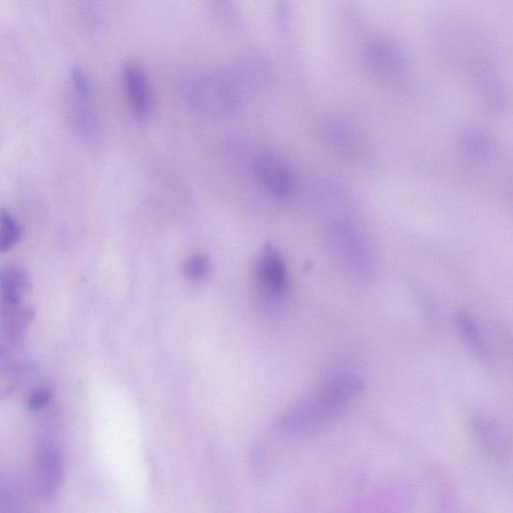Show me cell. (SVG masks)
<instances>
[{"label": "cell", "instance_id": "cell-1", "mask_svg": "<svg viewBox=\"0 0 513 513\" xmlns=\"http://www.w3.org/2000/svg\"><path fill=\"white\" fill-rule=\"evenodd\" d=\"M354 374H340L325 383L286 418L287 429L297 433L317 430L338 417L364 390Z\"/></svg>", "mask_w": 513, "mask_h": 513}, {"label": "cell", "instance_id": "cell-2", "mask_svg": "<svg viewBox=\"0 0 513 513\" xmlns=\"http://www.w3.org/2000/svg\"><path fill=\"white\" fill-rule=\"evenodd\" d=\"M241 102L239 82L234 75L210 74L200 79L191 91L193 107L209 117L232 114Z\"/></svg>", "mask_w": 513, "mask_h": 513}, {"label": "cell", "instance_id": "cell-3", "mask_svg": "<svg viewBox=\"0 0 513 513\" xmlns=\"http://www.w3.org/2000/svg\"><path fill=\"white\" fill-rule=\"evenodd\" d=\"M254 173L261 186L273 197L286 199L295 189V176L289 164L273 153L259 155Z\"/></svg>", "mask_w": 513, "mask_h": 513}, {"label": "cell", "instance_id": "cell-4", "mask_svg": "<svg viewBox=\"0 0 513 513\" xmlns=\"http://www.w3.org/2000/svg\"><path fill=\"white\" fill-rule=\"evenodd\" d=\"M64 477L63 456L57 445L43 440L36 453L35 479L39 493L46 498L55 497L62 485Z\"/></svg>", "mask_w": 513, "mask_h": 513}, {"label": "cell", "instance_id": "cell-5", "mask_svg": "<svg viewBox=\"0 0 513 513\" xmlns=\"http://www.w3.org/2000/svg\"><path fill=\"white\" fill-rule=\"evenodd\" d=\"M33 307L22 303H0V348L17 351L34 319Z\"/></svg>", "mask_w": 513, "mask_h": 513}, {"label": "cell", "instance_id": "cell-6", "mask_svg": "<svg viewBox=\"0 0 513 513\" xmlns=\"http://www.w3.org/2000/svg\"><path fill=\"white\" fill-rule=\"evenodd\" d=\"M257 279L263 294L271 299L282 297L288 288V274L283 258L267 245L257 264Z\"/></svg>", "mask_w": 513, "mask_h": 513}, {"label": "cell", "instance_id": "cell-7", "mask_svg": "<svg viewBox=\"0 0 513 513\" xmlns=\"http://www.w3.org/2000/svg\"><path fill=\"white\" fill-rule=\"evenodd\" d=\"M122 76L132 112L140 121L147 120L153 111V93L145 71L136 63H128Z\"/></svg>", "mask_w": 513, "mask_h": 513}, {"label": "cell", "instance_id": "cell-8", "mask_svg": "<svg viewBox=\"0 0 513 513\" xmlns=\"http://www.w3.org/2000/svg\"><path fill=\"white\" fill-rule=\"evenodd\" d=\"M71 82L78 126L84 134L90 135L96 127V113L90 80L82 70H75L72 73Z\"/></svg>", "mask_w": 513, "mask_h": 513}, {"label": "cell", "instance_id": "cell-9", "mask_svg": "<svg viewBox=\"0 0 513 513\" xmlns=\"http://www.w3.org/2000/svg\"><path fill=\"white\" fill-rule=\"evenodd\" d=\"M333 238L337 248L352 268L361 274L369 272L371 268L369 252L352 228L336 225L333 228Z\"/></svg>", "mask_w": 513, "mask_h": 513}, {"label": "cell", "instance_id": "cell-10", "mask_svg": "<svg viewBox=\"0 0 513 513\" xmlns=\"http://www.w3.org/2000/svg\"><path fill=\"white\" fill-rule=\"evenodd\" d=\"M30 286V277L25 269L15 265L0 268V303L24 302Z\"/></svg>", "mask_w": 513, "mask_h": 513}, {"label": "cell", "instance_id": "cell-11", "mask_svg": "<svg viewBox=\"0 0 513 513\" xmlns=\"http://www.w3.org/2000/svg\"><path fill=\"white\" fill-rule=\"evenodd\" d=\"M471 431L480 447L494 458L506 456L505 441L495 424L486 416L477 414L471 417Z\"/></svg>", "mask_w": 513, "mask_h": 513}, {"label": "cell", "instance_id": "cell-12", "mask_svg": "<svg viewBox=\"0 0 513 513\" xmlns=\"http://www.w3.org/2000/svg\"><path fill=\"white\" fill-rule=\"evenodd\" d=\"M14 353L0 348V399L11 395L22 379V366Z\"/></svg>", "mask_w": 513, "mask_h": 513}, {"label": "cell", "instance_id": "cell-13", "mask_svg": "<svg viewBox=\"0 0 513 513\" xmlns=\"http://www.w3.org/2000/svg\"><path fill=\"white\" fill-rule=\"evenodd\" d=\"M23 229L6 209L0 210V254L11 251L22 239Z\"/></svg>", "mask_w": 513, "mask_h": 513}, {"label": "cell", "instance_id": "cell-14", "mask_svg": "<svg viewBox=\"0 0 513 513\" xmlns=\"http://www.w3.org/2000/svg\"><path fill=\"white\" fill-rule=\"evenodd\" d=\"M457 325L461 335L464 337L471 349L480 357V359H486V347L481 339L479 329L473 320L467 315L460 314L457 317Z\"/></svg>", "mask_w": 513, "mask_h": 513}, {"label": "cell", "instance_id": "cell-15", "mask_svg": "<svg viewBox=\"0 0 513 513\" xmlns=\"http://www.w3.org/2000/svg\"><path fill=\"white\" fill-rule=\"evenodd\" d=\"M210 8L217 22L227 28L239 24L240 16L235 0H209Z\"/></svg>", "mask_w": 513, "mask_h": 513}, {"label": "cell", "instance_id": "cell-16", "mask_svg": "<svg viewBox=\"0 0 513 513\" xmlns=\"http://www.w3.org/2000/svg\"><path fill=\"white\" fill-rule=\"evenodd\" d=\"M210 268L209 258L202 254L191 256L184 265L187 277L196 281L204 279L209 274Z\"/></svg>", "mask_w": 513, "mask_h": 513}, {"label": "cell", "instance_id": "cell-17", "mask_svg": "<svg viewBox=\"0 0 513 513\" xmlns=\"http://www.w3.org/2000/svg\"><path fill=\"white\" fill-rule=\"evenodd\" d=\"M53 399V392L49 387H39L28 397L27 407L32 412H38L46 408Z\"/></svg>", "mask_w": 513, "mask_h": 513}]
</instances>
